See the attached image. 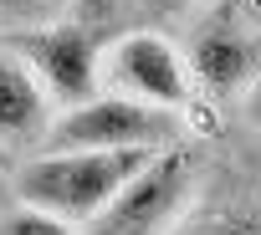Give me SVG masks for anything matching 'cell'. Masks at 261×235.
<instances>
[{
    "label": "cell",
    "instance_id": "6da1fadb",
    "mask_svg": "<svg viewBox=\"0 0 261 235\" xmlns=\"http://www.w3.org/2000/svg\"><path fill=\"white\" fill-rule=\"evenodd\" d=\"M159 149H41L31 154L11 189L26 204H41L67 220H92L128 179H134Z\"/></svg>",
    "mask_w": 261,
    "mask_h": 235
},
{
    "label": "cell",
    "instance_id": "7a4b0ae2",
    "mask_svg": "<svg viewBox=\"0 0 261 235\" xmlns=\"http://www.w3.org/2000/svg\"><path fill=\"white\" fill-rule=\"evenodd\" d=\"M185 112L174 107L97 87L92 97L51 112L41 149H169L185 143Z\"/></svg>",
    "mask_w": 261,
    "mask_h": 235
},
{
    "label": "cell",
    "instance_id": "3957f363",
    "mask_svg": "<svg viewBox=\"0 0 261 235\" xmlns=\"http://www.w3.org/2000/svg\"><path fill=\"white\" fill-rule=\"evenodd\" d=\"M195 184H200V154L190 143H169L92 220H82V235H169L190 210Z\"/></svg>",
    "mask_w": 261,
    "mask_h": 235
},
{
    "label": "cell",
    "instance_id": "277c9868",
    "mask_svg": "<svg viewBox=\"0 0 261 235\" xmlns=\"http://www.w3.org/2000/svg\"><path fill=\"white\" fill-rule=\"evenodd\" d=\"M6 46L31 67L51 107H72L97 92V56H102V26L82 16H51L36 26H11Z\"/></svg>",
    "mask_w": 261,
    "mask_h": 235
},
{
    "label": "cell",
    "instance_id": "5b68a950",
    "mask_svg": "<svg viewBox=\"0 0 261 235\" xmlns=\"http://www.w3.org/2000/svg\"><path fill=\"white\" fill-rule=\"evenodd\" d=\"M97 87L123 92V97H139V102H159V107H174V112L195 107V77H190L185 51L169 36L149 31V26L102 41Z\"/></svg>",
    "mask_w": 261,
    "mask_h": 235
},
{
    "label": "cell",
    "instance_id": "8992f818",
    "mask_svg": "<svg viewBox=\"0 0 261 235\" xmlns=\"http://www.w3.org/2000/svg\"><path fill=\"white\" fill-rule=\"evenodd\" d=\"M185 62H190L195 87H205V92H215V97H225V92H246V87L256 82V41H251L246 26L230 21L225 11L210 16V21L195 31Z\"/></svg>",
    "mask_w": 261,
    "mask_h": 235
},
{
    "label": "cell",
    "instance_id": "52a82bcc",
    "mask_svg": "<svg viewBox=\"0 0 261 235\" xmlns=\"http://www.w3.org/2000/svg\"><path fill=\"white\" fill-rule=\"evenodd\" d=\"M51 97L41 92V82L31 77V67L0 41V149L21 154V149H41L46 123H51Z\"/></svg>",
    "mask_w": 261,
    "mask_h": 235
},
{
    "label": "cell",
    "instance_id": "ba28073f",
    "mask_svg": "<svg viewBox=\"0 0 261 235\" xmlns=\"http://www.w3.org/2000/svg\"><path fill=\"white\" fill-rule=\"evenodd\" d=\"M0 235H82V225L67 220V215H51L41 204L16 199V204L0 210Z\"/></svg>",
    "mask_w": 261,
    "mask_h": 235
},
{
    "label": "cell",
    "instance_id": "9c48e42d",
    "mask_svg": "<svg viewBox=\"0 0 261 235\" xmlns=\"http://www.w3.org/2000/svg\"><path fill=\"white\" fill-rule=\"evenodd\" d=\"M77 0H0V26H36V21H51V16H67Z\"/></svg>",
    "mask_w": 261,
    "mask_h": 235
},
{
    "label": "cell",
    "instance_id": "30bf717a",
    "mask_svg": "<svg viewBox=\"0 0 261 235\" xmlns=\"http://www.w3.org/2000/svg\"><path fill=\"white\" fill-rule=\"evenodd\" d=\"M190 235H261V220H251V215H236V210H220V215H210L200 230H190Z\"/></svg>",
    "mask_w": 261,
    "mask_h": 235
},
{
    "label": "cell",
    "instance_id": "8fae6325",
    "mask_svg": "<svg viewBox=\"0 0 261 235\" xmlns=\"http://www.w3.org/2000/svg\"><path fill=\"white\" fill-rule=\"evenodd\" d=\"M134 0H77L72 6V16H82V21H92V26H108L118 11H128Z\"/></svg>",
    "mask_w": 261,
    "mask_h": 235
},
{
    "label": "cell",
    "instance_id": "7c38bea8",
    "mask_svg": "<svg viewBox=\"0 0 261 235\" xmlns=\"http://www.w3.org/2000/svg\"><path fill=\"white\" fill-rule=\"evenodd\" d=\"M134 6H139L144 16H185V11L200 6V0H134Z\"/></svg>",
    "mask_w": 261,
    "mask_h": 235
},
{
    "label": "cell",
    "instance_id": "4fadbf2b",
    "mask_svg": "<svg viewBox=\"0 0 261 235\" xmlns=\"http://www.w3.org/2000/svg\"><path fill=\"white\" fill-rule=\"evenodd\" d=\"M241 107H246V123L251 128H261V77L246 87V97H241Z\"/></svg>",
    "mask_w": 261,
    "mask_h": 235
},
{
    "label": "cell",
    "instance_id": "5bb4252c",
    "mask_svg": "<svg viewBox=\"0 0 261 235\" xmlns=\"http://www.w3.org/2000/svg\"><path fill=\"white\" fill-rule=\"evenodd\" d=\"M11 159H16V154H6V149H0V174H11Z\"/></svg>",
    "mask_w": 261,
    "mask_h": 235
},
{
    "label": "cell",
    "instance_id": "9a60e30c",
    "mask_svg": "<svg viewBox=\"0 0 261 235\" xmlns=\"http://www.w3.org/2000/svg\"><path fill=\"white\" fill-rule=\"evenodd\" d=\"M0 179H6V174H0Z\"/></svg>",
    "mask_w": 261,
    "mask_h": 235
}]
</instances>
